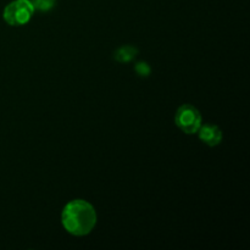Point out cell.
I'll return each instance as SVG.
<instances>
[{
	"mask_svg": "<svg viewBox=\"0 0 250 250\" xmlns=\"http://www.w3.org/2000/svg\"><path fill=\"white\" fill-rule=\"evenodd\" d=\"M61 221L68 233L73 236H85L97 224V212L85 200H72L63 208Z\"/></svg>",
	"mask_w": 250,
	"mask_h": 250,
	"instance_id": "obj_1",
	"label": "cell"
},
{
	"mask_svg": "<svg viewBox=\"0 0 250 250\" xmlns=\"http://www.w3.org/2000/svg\"><path fill=\"white\" fill-rule=\"evenodd\" d=\"M33 12L31 0H15L5 7L2 17L10 26H22L31 20Z\"/></svg>",
	"mask_w": 250,
	"mask_h": 250,
	"instance_id": "obj_2",
	"label": "cell"
},
{
	"mask_svg": "<svg viewBox=\"0 0 250 250\" xmlns=\"http://www.w3.org/2000/svg\"><path fill=\"white\" fill-rule=\"evenodd\" d=\"M176 125L181 131L187 134L197 133L202 126V115L193 105L185 104L178 107L175 117Z\"/></svg>",
	"mask_w": 250,
	"mask_h": 250,
	"instance_id": "obj_3",
	"label": "cell"
},
{
	"mask_svg": "<svg viewBox=\"0 0 250 250\" xmlns=\"http://www.w3.org/2000/svg\"><path fill=\"white\" fill-rule=\"evenodd\" d=\"M198 136L209 146H216L222 141V131L217 126L211 124L203 125L198 129Z\"/></svg>",
	"mask_w": 250,
	"mask_h": 250,
	"instance_id": "obj_4",
	"label": "cell"
},
{
	"mask_svg": "<svg viewBox=\"0 0 250 250\" xmlns=\"http://www.w3.org/2000/svg\"><path fill=\"white\" fill-rule=\"evenodd\" d=\"M137 53H138V50H137V48H134V46L124 45L121 46V48L117 49L114 56L119 62H128L132 59H134Z\"/></svg>",
	"mask_w": 250,
	"mask_h": 250,
	"instance_id": "obj_5",
	"label": "cell"
},
{
	"mask_svg": "<svg viewBox=\"0 0 250 250\" xmlns=\"http://www.w3.org/2000/svg\"><path fill=\"white\" fill-rule=\"evenodd\" d=\"M34 10H39L42 12L50 11L55 6L56 0H31Z\"/></svg>",
	"mask_w": 250,
	"mask_h": 250,
	"instance_id": "obj_6",
	"label": "cell"
},
{
	"mask_svg": "<svg viewBox=\"0 0 250 250\" xmlns=\"http://www.w3.org/2000/svg\"><path fill=\"white\" fill-rule=\"evenodd\" d=\"M134 68H136V72L138 73L139 76H144V77H146L151 71L150 66H149L146 62H138Z\"/></svg>",
	"mask_w": 250,
	"mask_h": 250,
	"instance_id": "obj_7",
	"label": "cell"
}]
</instances>
